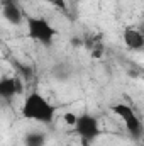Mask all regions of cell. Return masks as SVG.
I'll return each instance as SVG.
<instances>
[{"label":"cell","mask_w":144,"mask_h":146,"mask_svg":"<svg viewBox=\"0 0 144 146\" xmlns=\"http://www.w3.org/2000/svg\"><path fill=\"white\" fill-rule=\"evenodd\" d=\"M56 110H58L56 106L51 104L42 94L31 92L29 95H26V99L20 106V115L24 119H29V121L49 124V122H53Z\"/></svg>","instance_id":"cell-1"},{"label":"cell","mask_w":144,"mask_h":146,"mask_svg":"<svg viewBox=\"0 0 144 146\" xmlns=\"http://www.w3.org/2000/svg\"><path fill=\"white\" fill-rule=\"evenodd\" d=\"M27 34L42 46H51L58 31L42 17H27Z\"/></svg>","instance_id":"cell-2"},{"label":"cell","mask_w":144,"mask_h":146,"mask_svg":"<svg viewBox=\"0 0 144 146\" xmlns=\"http://www.w3.org/2000/svg\"><path fill=\"white\" fill-rule=\"evenodd\" d=\"M112 112L124 122L127 133L131 134V138L134 139H141L143 136V122L141 119L137 117V114L134 112V109L127 104H114L112 107Z\"/></svg>","instance_id":"cell-3"},{"label":"cell","mask_w":144,"mask_h":146,"mask_svg":"<svg viewBox=\"0 0 144 146\" xmlns=\"http://www.w3.org/2000/svg\"><path fill=\"white\" fill-rule=\"evenodd\" d=\"M75 131L78 133V136L85 141H93L100 136V124L98 119L92 114H80L76 115V121L73 124Z\"/></svg>","instance_id":"cell-4"},{"label":"cell","mask_w":144,"mask_h":146,"mask_svg":"<svg viewBox=\"0 0 144 146\" xmlns=\"http://www.w3.org/2000/svg\"><path fill=\"white\" fill-rule=\"evenodd\" d=\"M2 14L3 19L12 26H19L22 22V10L19 9L15 0H2Z\"/></svg>","instance_id":"cell-5"},{"label":"cell","mask_w":144,"mask_h":146,"mask_svg":"<svg viewBox=\"0 0 144 146\" xmlns=\"http://www.w3.org/2000/svg\"><path fill=\"white\" fill-rule=\"evenodd\" d=\"M22 90L20 87V82L17 78H12V76H3L0 78V99H5V100H10L14 95H17L19 92Z\"/></svg>","instance_id":"cell-6"},{"label":"cell","mask_w":144,"mask_h":146,"mask_svg":"<svg viewBox=\"0 0 144 146\" xmlns=\"http://www.w3.org/2000/svg\"><path fill=\"white\" fill-rule=\"evenodd\" d=\"M124 44L129 48V49H141L144 44V37H143V33L136 27H127L124 31Z\"/></svg>","instance_id":"cell-7"},{"label":"cell","mask_w":144,"mask_h":146,"mask_svg":"<svg viewBox=\"0 0 144 146\" xmlns=\"http://www.w3.org/2000/svg\"><path fill=\"white\" fill-rule=\"evenodd\" d=\"M24 145L26 146H44L46 145V136L39 131H32L26 136L24 139Z\"/></svg>","instance_id":"cell-8"},{"label":"cell","mask_w":144,"mask_h":146,"mask_svg":"<svg viewBox=\"0 0 144 146\" xmlns=\"http://www.w3.org/2000/svg\"><path fill=\"white\" fill-rule=\"evenodd\" d=\"M49 3H53L58 10L61 12H68V7H66V0H49Z\"/></svg>","instance_id":"cell-9"},{"label":"cell","mask_w":144,"mask_h":146,"mask_svg":"<svg viewBox=\"0 0 144 146\" xmlns=\"http://www.w3.org/2000/svg\"><path fill=\"white\" fill-rule=\"evenodd\" d=\"M63 119H65V122L68 124V126H71L75 124V121H76V114H73V112H66L65 115H63Z\"/></svg>","instance_id":"cell-10"}]
</instances>
